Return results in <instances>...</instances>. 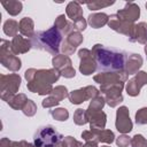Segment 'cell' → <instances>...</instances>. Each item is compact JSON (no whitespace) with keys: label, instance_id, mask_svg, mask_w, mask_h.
Returning a JSON list of instances; mask_svg holds the SVG:
<instances>
[{"label":"cell","instance_id":"9c48e42d","mask_svg":"<svg viewBox=\"0 0 147 147\" xmlns=\"http://www.w3.org/2000/svg\"><path fill=\"white\" fill-rule=\"evenodd\" d=\"M140 15V9L139 6H137L134 2H127L125 7L121 10L117 11V16L125 22L133 23Z\"/></svg>","mask_w":147,"mask_h":147},{"label":"cell","instance_id":"44dd1931","mask_svg":"<svg viewBox=\"0 0 147 147\" xmlns=\"http://www.w3.org/2000/svg\"><path fill=\"white\" fill-rule=\"evenodd\" d=\"M20 29V24L16 22V21H14V20H8V21H6L5 22V24H3V32L7 34V36H13V37H15V36H17L16 34V32H17V30Z\"/></svg>","mask_w":147,"mask_h":147},{"label":"cell","instance_id":"d6a6232c","mask_svg":"<svg viewBox=\"0 0 147 147\" xmlns=\"http://www.w3.org/2000/svg\"><path fill=\"white\" fill-rule=\"evenodd\" d=\"M116 144H117L119 147H127L129 144H131V140H130L129 137H126V136H121V137L117 138Z\"/></svg>","mask_w":147,"mask_h":147},{"label":"cell","instance_id":"2e32d148","mask_svg":"<svg viewBox=\"0 0 147 147\" xmlns=\"http://www.w3.org/2000/svg\"><path fill=\"white\" fill-rule=\"evenodd\" d=\"M109 22V16L106 15L105 13H98V14H91L88 16V24L94 28V29H98V28H101L105 24H107Z\"/></svg>","mask_w":147,"mask_h":147},{"label":"cell","instance_id":"5bb4252c","mask_svg":"<svg viewBox=\"0 0 147 147\" xmlns=\"http://www.w3.org/2000/svg\"><path fill=\"white\" fill-rule=\"evenodd\" d=\"M130 41H138L141 44H146L147 41V24L145 22H141L134 26V31L132 37L130 38Z\"/></svg>","mask_w":147,"mask_h":147},{"label":"cell","instance_id":"83f0119b","mask_svg":"<svg viewBox=\"0 0 147 147\" xmlns=\"http://www.w3.org/2000/svg\"><path fill=\"white\" fill-rule=\"evenodd\" d=\"M131 145L133 147H147V140L141 134H136L131 140Z\"/></svg>","mask_w":147,"mask_h":147},{"label":"cell","instance_id":"603a6c76","mask_svg":"<svg viewBox=\"0 0 147 147\" xmlns=\"http://www.w3.org/2000/svg\"><path fill=\"white\" fill-rule=\"evenodd\" d=\"M26 96L24 95V94H18V95H16V96H13L9 101H8V103L13 107V108H15V109H18V108H23V106L25 105V102H26Z\"/></svg>","mask_w":147,"mask_h":147},{"label":"cell","instance_id":"e0dca14e","mask_svg":"<svg viewBox=\"0 0 147 147\" xmlns=\"http://www.w3.org/2000/svg\"><path fill=\"white\" fill-rule=\"evenodd\" d=\"M20 31L22 34L26 37H33L34 31H33V21L30 17H23L20 22Z\"/></svg>","mask_w":147,"mask_h":147},{"label":"cell","instance_id":"4fadbf2b","mask_svg":"<svg viewBox=\"0 0 147 147\" xmlns=\"http://www.w3.org/2000/svg\"><path fill=\"white\" fill-rule=\"evenodd\" d=\"M87 113V111H86ZM87 118L91 123V129L94 130H103L106 124V114L100 111H93L87 113Z\"/></svg>","mask_w":147,"mask_h":147},{"label":"cell","instance_id":"4dcf8cb0","mask_svg":"<svg viewBox=\"0 0 147 147\" xmlns=\"http://www.w3.org/2000/svg\"><path fill=\"white\" fill-rule=\"evenodd\" d=\"M67 24H68V22L65 21V16H64V15H60V16L56 18V21H55V23H54V26L57 28L60 31L63 32V30L65 29Z\"/></svg>","mask_w":147,"mask_h":147},{"label":"cell","instance_id":"484cf974","mask_svg":"<svg viewBox=\"0 0 147 147\" xmlns=\"http://www.w3.org/2000/svg\"><path fill=\"white\" fill-rule=\"evenodd\" d=\"M52 94H53L52 96H54L59 102H60L62 99H64L65 96H69L68 91H67V88H65L64 86H57V87H55V88L53 90Z\"/></svg>","mask_w":147,"mask_h":147},{"label":"cell","instance_id":"ac0fdd59","mask_svg":"<svg viewBox=\"0 0 147 147\" xmlns=\"http://www.w3.org/2000/svg\"><path fill=\"white\" fill-rule=\"evenodd\" d=\"M67 15L72 20V22H75L76 20L83 17V10L82 7L78 2H70L67 6Z\"/></svg>","mask_w":147,"mask_h":147},{"label":"cell","instance_id":"8fae6325","mask_svg":"<svg viewBox=\"0 0 147 147\" xmlns=\"http://www.w3.org/2000/svg\"><path fill=\"white\" fill-rule=\"evenodd\" d=\"M60 71L57 69H51V70H38L36 71V76L33 79H38L46 84L55 83L60 77ZM32 79V80H33Z\"/></svg>","mask_w":147,"mask_h":147},{"label":"cell","instance_id":"7c38bea8","mask_svg":"<svg viewBox=\"0 0 147 147\" xmlns=\"http://www.w3.org/2000/svg\"><path fill=\"white\" fill-rule=\"evenodd\" d=\"M10 44H11V49H13V53H14V54L25 53V52H28V51L31 48V46H32V44H31L30 40L24 39L22 36H18V34L14 37V39H13V41H11Z\"/></svg>","mask_w":147,"mask_h":147},{"label":"cell","instance_id":"74e56055","mask_svg":"<svg viewBox=\"0 0 147 147\" xmlns=\"http://www.w3.org/2000/svg\"><path fill=\"white\" fill-rule=\"evenodd\" d=\"M82 147H96V142L95 141H86V144Z\"/></svg>","mask_w":147,"mask_h":147},{"label":"cell","instance_id":"d590c367","mask_svg":"<svg viewBox=\"0 0 147 147\" xmlns=\"http://www.w3.org/2000/svg\"><path fill=\"white\" fill-rule=\"evenodd\" d=\"M61 75L67 77V78H71V77L75 76V69L72 67H68V68H65L64 70L61 71Z\"/></svg>","mask_w":147,"mask_h":147},{"label":"cell","instance_id":"f35d334b","mask_svg":"<svg viewBox=\"0 0 147 147\" xmlns=\"http://www.w3.org/2000/svg\"><path fill=\"white\" fill-rule=\"evenodd\" d=\"M22 144H23L24 147H38V146H36V145H32V144H26L25 141H22Z\"/></svg>","mask_w":147,"mask_h":147},{"label":"cell","instance_id":"8992f818","mask_svg":"<svg viewBox=\"0 0 147 147\" xmlns=\"http://www.w3.org/2000/svg\"><path fill=\"white\" fill-rule=\"evenodd\" d=\"M108 25H109L113 30H115V31H117V32H121V33H124V34L129 36L130 38L132 37L133 31H134V26H136V25H133V23H129V22L122 21V20L117 16V14L111 15V16L109 17Z\"/></svg>","mask_w":147,"mask_h":147},{"label":"cell","instance_id":"ab89813d","mask_svg":"<svg viewBox=\"0 0 147 147\" xmlns=\"http://www.w3.org/2000/svg\"><path fill=\"white\" fill-rule=\"evenodd\" d=\"M54 147H64V146H63V142H62V141H60V142H57Z\"/></svg>","mask_w":147,"mask_h":147},{"label":"cell","instance_id":"8d00e7d4","mask_svg":"<svg viewBox=\"0 0 147 147\" xmlns=\"http://www.w3.org/2000/svg\"><path fill=\"white\" fill-rule=\"evenodd\" d=\"M7 141H8V147H24L22 141L21 142H15V141H9V140Z\"/></svg>","mask_w":147,"mask_h":147},{"label":"cell","instance_id":"d4e9b609","mask_svg":"<svg viewBox=\"0 0 147 147\" xmlns=\"http://www.w3.org/2000/svg\"><path fill=\"white\" fill-rule=\"evenodd\" d=\"M51 114L52 116L57 119V121H65L68 117H69V113L67 109L64 108H57V109H54V110H51Z\"/></svg>","mask_w":147,"mask_h":147},{"label":"cell","instance_id":"cb8c5ba5","mask_svg":"<svg viewBox=\"0 0 147 147\" xmlns=\"http://www.w3.org/2000/svg\"><path fill=\"white\" fill-rule=\"evenodd\" d=\"M74 119H75V123L78 124V125H83L85 123L88 122V118H87V113L84 110V109H77L75 115H74Z\"/></svg>","mask_w":147,"mask_h":147},{"label":"cell","instance_id":"d6986e66","mask_svg":"<svg viewBox=\"0 0 147 147\" xmlns=\"http://www.w3.org/2000/svg\"><path fill=\"white\" fill-rule=\"evenodd\" d=\"M52 63H53L55 69L61 70V71L64 70L68 67H71V61L67 55H57V56H55L53 59Z\"/></svg>","mask_w":147,"mask_h":147},{"label":"cell","instance_id":"4316f807","mask_svg":"<svg viewBox=\"0 0 147 147\" xmlns=\"http://www.w3.org/2000/svg\"><path fill=\"white\" fill-rule=\"evenodd\" d=\"M22 110H23V113H24L25 115L32 116V115H34V113H36V110H37V106L34 105V102H33L32 100H29V99H28L26 102H25V105L23 106Z\"/></svg>","mask_w":147,"mask_h":147},{"label":"cell","instance_id":"7a4b0ae2","mask_svg":"<svg viewBox=\"0 0 147 147\" xmlns=\"http://www.w3.org/2000/svg\"><path fill=\"white\" fill-rule=\"evenodd\" d=\"M61 41H62L61 31L57 28L53 26V28L48 29L47 31H41V32L34 33V36L32 37L31 44L34 48L45 49L55 55L59 53Z\"/></svg>","mask_w":147,"mask_h":147},{"label":"cell","instance_id":"30bf717a","mask_svg":"<svg viewBox=\"0 0 147 147\" xmlns=\"http://www.w3.org/2000/svg\"><path fill=\"white\" fill-rule=\"evenodd\" d=\"M147 83V74L144 71L138 72V75H136L131 80H129L127 85H126V91L127 94L131 96H136L139 94L140 87L142 85H145Z\"/></svg>","mask_w":147,"mask_h":147},{"label":"cell","instance_id":"5b68a950","mask_svg":"<svg viewBox=\"0 0 147 147\" xmlns=\"http://www.w3.org/2000/svg\"><path fill=\"white\" fill-rule=\"evenodd\" d=\"M8 82H5L3 79H1V98L5 96L6 94H9L10 99L14 96V94L16 93V91L20 88V85H21V78L18 75L16 74H11V75H8L6 76ZM9 99V100H10ZM8 100V101H9ZM7 101V102H8Z\"/></svg>","mask_w":147,"mask_h":147},{"label":"cell","instance_id":"277c9868","mask_svg":"<svg viewBox=\"0 0 147 147\" xmlns=\"http://www.w3.org/2000/svg\"><path fill=\"white\" fill-rule=\"evenodd\" d=\"M96 96H99L98 90L93 86H87V87H84V88L72 91L69 94V100H70L71 103L78 105V103L84 102L87 99H92V98H96Z\"/></svg>","mask_w":147,"mask_h":147},{"label":"cell","instance_id":"9a60e30c","mask_svg":"<svg viewBox=\"0 0 147 147\" xmlns=\"http://www.w3.org/2000/svg\"><path fill=\"white\" fill-rule=\"evenodd\" d=\"M142 64V59L139 54H131L129 55L126 63H125V72L126 74H136L138 71V69L141 67Z\"/></svg>","mask_w":147,"mask_h":147},{"label":"cell","instance_id":"ba28073f","mask_svg":"<svg viewBox=\"0 0 147 147\" xmlns=\"http://www.w3.org/2000/svg\"><path fill=\"white\" fill-rule=\"evenodd\" d=\"M116 129L122 132L126 133L132 130V122L129 116V110L126 107H119L116 115Z\"/></svg>","mask_w":147,"mask_h":147},{"label":"cell","instance_id":"6da1fadb","mask_svg":"<svg viewBox=\"0 0 147 147\" xmlns=\"http://www.w3.org/2000/svg\"><path fill=\"white\" fill-rule=\"evenodd\" d=\"M92 56L100 70L123 71L126 63V53L115 48H108L103 45H95L92 48Z\"/></svg>","mask_w":147,"mask_h":147},{"label":"cell","instance_id":"f546056e","mask_svg":"<svg viewBox=\"0 0 147 147\" xmlns=\"http://www.w3.org/2000/svg\"><path fill=\"white\" fill-rule=\"evenodd\" d=\"M114 1H110V2H102V1H94L92 3H87V7L91 9V10H96V9H100L102 7H107V6H110L113 5Z\"/></svg>","mask_w":147,"mask_h":147},{"label":"cell","instance_id":"60d3db41","mask_svg":"<svg viewBox=\"0 0 147 147\" xmlns=\"http://www.w3.org/2000/svg\"><path fill=\"white\" fill-rule=\"evenodd\" d=\"M145 52H146V54H147V44H146V46H145Z\"/></svg>","mask_w":147,"mask_h":147},{"label":"cell","instance_id":"e575fe53","mask_svg":"<svg viewBox=\"0 0 147 147\" xmlns=\"http://www.w3.org/2000/svg\"><path fill=\"white\" fill-rule=\"evenodd\" d=\"M74 24H75V28H76L78 31L85 30V28H86V21H85L83 17H80V18H78V20H76V21L74 22Z\"/></svg>","mask_w":147,"mask_h":147},{"label":"cell","instance_id":"7402d4cb","mask_svg":"<svg viewBox=\"0 0 147 147\" xmlns=\"http://www.w3.org/2000/svg\"><path fill=\"white\" fill-rule=\"evenodd\" d=\"M105 99L102 96H96L92 100V102L90 103L88 106V109H87V113H93V111H100L105 105Z\"/></svg>","mask_w":147,"mask_h":147},{"label":"cell","instance_id":"1f68e13d","mask_svg":"<svg viewBox=\"0 0 147 147\" xmlns=\"http://www.w3.org/2000/svg\"><path fill=\"white\" fill-rule=\"evenodd\" d=\"M64 147H82V144L77 140H75L72 137H67L62 141Z\"/></svg>","mask_w":147,"mask_h":147},{"label":"cell","instance_id":"836d02e7","mask_svg":"<svg viewBox=\"0 0 147 147\" xmlns=\"http://www.w3.org/2000/svg\"><path fill=\"white\" fill-rule=\"evenodd\" d=\"M56 105H59V101L54 96H49V98H47L42 101V107H45V108L53 107V106H56Z\"/></svg>","mask_w":147,"mask_h":147},{"label":"cell","instance_id":"b9f144b4","mask_svg":"<svg viewBox=\"0 0 147 147\" xmlns=\"http://www.w3.org/2000/svg\"><path fill=\"white\" fill-rule=\"evenodd\" d=\"M101 147H108V146H101Z\"/></svg>","mask_w":147,"mask_h":147},{"label":"cell","instance_id":"ffe728a7","mask_svg":"<svg viewBox=\"0 0 147 147\" xmlns=\"http://www.w3.org/2000/svg\"><path fill=\"white\" fill-rule=\"evenodd\" d=\"M1 3L10 15H17L22 10V2L20 1L9 0V1H2Z\"/></svg>","mask_w":147,"mask_h":147},{"label":"cell","instance_id":"7bdbcfd3","mask_svg":"<svg viewBox=\"0 0 147 147\" xmlns=\"http://www.w3.org/2000/svg\"><path fill=\"white\" fill-rule=\"evenodd\" d=\"M146 8H147V2H146Z\"/></svg>","mask_w":147,"mask_h":147},{"label":"cell","instance_id":"52a82bcc","mask_svg":"<svg viewBox=\"0 0 147 147\" xmlns=\"http://www.w3.org/2000/svg\"><path fill=\"white\" fill-rule=\"evenodd\" d=\"M78 54H79V57L82 59L79 70L86 76L93 74L98 65H96L95 60L92 56V52L88 51V49H80Z\"/></svg>","mask_w":147,"mask_h":147},{"label":"cell","instance_id":"3957f363","mask_svg":"<svg viewBox=\"0 0 147 147\" xmlns=\"http://www.w3.org/2000/svg\"><path fill=\"white\" fill-rule=\"evenodd\" d=\"M62 136L51 125L40 127L34 134V145L38 147H54L62 140Z\"/></svg>","mask_w":147,"mask_h":147},{"label":"cell","instance_id":"f1b7e54d","mask_svg":"<svg viewBox=\"0 0 147 147\" xmlns=\"http://www.w3.org/2000/svg\"><path fill=\"white\" fill-rule=\"evenodd\" d=\"M136 122L138 124H147V108H141L136 114Z\"/></svg>","mask_w":147,"mask_h":147}]
</instances>
